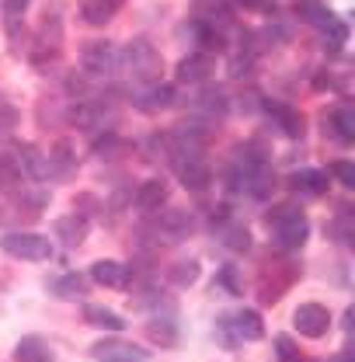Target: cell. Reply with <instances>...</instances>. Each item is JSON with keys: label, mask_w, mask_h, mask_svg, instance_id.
I'll return each instance as SVG.
<instances>
[{"label": "cell", "mask_w": 355, "mask_h": 362, "mask_svg": "<svg viewBox=\"0 0 355 362\" xmlns=\"http://www.w3.org/2000/svg\"><path fill=\"white\" fill-rule=\"evenodd\" d=\"M265 223L272 230V240L279 251H300L307 240H310V220L300 206L293 202H282V206H272L265 213Z\"/></svg>", "instance_id": "cell-1"}, {"label": "cell", "mask_w": 355, "mask_h": 362, "mask_svg": "<svg viewBox=\"0 0 355 362\" xmlns=\"http://www.w3.org/2000/svg\"><path fill=\"white\" fill-rule=\"evenodd\" d=\"M122 66L129 70L136 84H157L161 70H164V56L150 39H133L122 49Z\"/></svg>", "instance_id": "cell-2"}, {"label": "cell", "mask_w": 355, "mask_h": 362, "mask_svg": "<svg viewBox=\"0 0 355 362\" xmlns=\"http://www.w3.org/2000/svg\"><path fill=\"white\" fill-rule=\"evenodd\" d=\"M0 251L21 262H49L52 258V240L35 230H7L0 237Z\"/></svg>", "instance_id": "cell-3"}, {"label": "cell", "mask_w": 355, "mask_h": 362, "mask_svg": "<svg viewBox=\"0 0 355 362\" xmlns=\"http://www.w3.org/2000/svg\"><path fill=\"white\" fill-rule=\"evenodd\" d=\"M81 66L91 77H115L122 70V49L112 39H94L81 49Z\"/></svg>", "instance_id": "cell-4"}, {"label": "cell", "mask_w": 355, "mask_h": 362, "mask_svg": "<svg viewBox=\"0 0 355 362\" xmlns=\"http://www.w3.org/2000/svg\"><path fill=\"white\" fill-rule=\"evenodd\" d=\"M296 279H300V265H293V262H268L262 269V279H258V300L265 307L268 303H279Z\"/></svg>", "instance_id": "cell-5"}, {"label": "cell", "mask_w": 355, "mask_h": 362, "mask_svg": "<svg viewBox=\"0 0 355 362\" xmlns=\"http://www.w3.org/2000/svg\"><path fill=\"white\" fill-rule=\"evenodd\" d=\"M262 108L268 112L272 126L286 136V139H303L307 119H303V112H300L296 105H286V101H272V98H268V101H262Z\"/></svg>", "instance_id": "cell-6"}, {"label": "cell", "mask_w": 355, "mask_h": 362, "mask_svg": "<svg viewBox=\"0 0 355 362\" xmlns=\"http://www.w3.org/2000/svg\"><path fill=\"white\" fill-rule=\"evenodd\" d=\"M293 327L303 338H324L331 331V310L324 303H300L293 314Z\"/></svg>", "instance_id": "cell-7"}, {"label": "cell", "mask_w": 355, "mask_h": 362, "mask_svg": "<svg viewBox=\"0 0 355 362\" xmlns=\"http://www.w3.org/2000/svg\"><path fill=\"white\" fill-rule=\"evenodd\" d=\"M175 105V88L171 84H143V88L133 94V108L143 112V115H157V112H168Z\"/></svg>", "instance_id": "cell-8"}, {"label": "cell", "mask_w": 355, "mask_h": 362, "mask_svg": "<svg viewBox=\"0 0 355 362\" xmlns=\"http://www.w3.org/2000/svg\"><path fill=\"white\" fill-rule=\"evenodd\" d=\"M91 282L105 286V289H129L133 286V269L115 262V258H101L91 265Z\"/></svg>", "instance_id": "cell-9"}, {"label": "cell", "mask_w": 355, "mask_h": 362, "mask_svg": "<svg viewBox=\"0 0 355 362\" xmlns=\"http://www.w3.org/2000/svg\"><path fill=\"white\" fill-rule=\"evenodd\" d=\"M213 70H216V59L209 52H192V56H185L178 63L175 81L178 84H206L213 77Z\"/></svg>", "instance_id": "cell-10"}, {"label": "cell", "mask_w": 355, "mask_h": 362, "mask_svg": "<svg viewBox=\"0 0 355 362\" xmlns=\"http://www.w3.org/2000/svg\"><path fill=\"white\" fill-rule=\"evenodd\" d=\"M168 195H171V188H168V181L164 178H146L139 188H136L133 202L139 213H157V209H164L168 206Z\"/></svg>", "instance_id": "cell-11"}, {"label": "cell", "mask_w": 355, "mask_h": 362, "mask_svg": "<svg viewBox=\"0 0 355 362\" xmlns=\"http://www.w3.org/2000/svg\"><path fill=\"white\" fill-rule=\"evenodd\" d=\"M14 153H18L21 171H25V178L28 181H49L52 178V171H49V157H45L35 143H18Z\"/></svg>", "instance_id": "cell-12"}, {"label": "cell", "mask_w": 355, "mask_h": 362, "mask_svg": "<svg viewBox=\"0 0 355 362\" xmlns=\"http://www.w3.org/2000/svg\"><path fill=\"white\" fill-rule=\"evenodd\" d=\"M88 220L84 216H77V213H66V216H59L56 223H52V237L63 244V247H81L84 240H88Z\"/></svg>", "instance_id": "cell-13"}, {"label": "cell", "mask_w": 355, "mask_h": 362, "mask_svg": "<svg viewBox=\"0 0 355 362\" xmlns=\"http://www.w3.org/2000/svg\"><path fill=\"white\" fill-rule=\"evenodd\" d=\"M289 188L296 195H307V199H320L327 195L331 181H327V171H317V168H303V171H293L289 175Z\"/></svg>", "instance_id": "cell-14"}, {"label": "cell", "mask_w": 355, "mask_h": 362, "mask_svg": "<svg viewBox=\"0 0 355 362\" xmlns=\"http://www.w3.org/2000/svg\"><path fill=\"white\" fill-rule=\"evenodd\" d=\"M91 356L98 362H146V352L129 341H98L91 345Z\"/></svg>", "instance_id": "cell-15"}, {"label": "cell", "mask_w": 355, "mask_h": 362, "mask_svg": "<svg viewBox=\"0 0 355 362\" xmlns=\"http://www.w3.org/2000/svg\"><path fill=\"white\" fill-rule=\"evenodd\" d=\"M91 289V279L88 275H81V272H66V275H59V279H52L49 282V293L56 296V300H84Z\"/></svg>", "instance_id": "cell-16"}, {"label": "cell", "mask_w": 355, "mask_h": 362, "mask_svg": "<svg viewBox=\"0 0 355 362\" xmlns=\"http://www.w3.org/2000/svg\"><path fill=\"white\" fill-rule=\"evenodd\" d=\"M230 331L237 341H262L265 338V320L258 310H240L230 317Z\"/></svg>", "instance_id": "cell-17"}, {"label": "cell", "mask_w": 355, "mask_h": 362, "mask_svg": "<svg viewBox=\"0 0 355 362\" xmlns=\"http://www.w3.org/2000/svg\"><path fill=\"white\" fill-rule=\"evenodd\" d=\"M195 112L206 115L209 122H220V119H226V112H230V98L220 88H206L195 98Z\"/></svg>", "instance_id": "cell-18"}, {"label": "cell", "mask_w": 355, "mask_h": 362, "mask_svg": "<svg viewBox=\"0 0 355 362\" xmlns=\"http://www.w3.org/2000/svg\"><path fill=\"white\" fill-rule=\"evenodd\" d=\"M216 237H220V244L226 251H233V255H244V251H251V230L244 223H237V220H223L220 230H216Z\"/></svg>", "instance_id": "cell-19"}, {"label": "cell", "mask_w": 355, "mask_h": 362, "mask_svg": "<svg viewBox=\"0 0 355 362\" xmlns=\"http://www.w3.org/2000/svg\"><path fill=\"white\" fill-rule=\"evenodd\" d=\"M327 133L334 136L338 143H352L355 139V108L352 105H338L331 115H327Z\"/></svg>", "instance_id": "cell-20"}, {"label": "cell", "mask_w": 355, "mask_h": 362, "mask_svg": "<svg viewBox=\"0 0 355 362\" xmlns=\"http://www.w3.org/2000/svg\"><path fill=\"white\" fill-rule=\"evenodd\" d=\"M14 359L18 362H52V349L42 334H25L18 345H14Z\"/></svg>", "instance_id": "cell-21"}, {"label": "cell", "mask_w": 355, "mask_h": 362, "mask_svg": "<svg viewBox=\"0 0 355 362\" xmlns=\"http://www.w3.org/2000/svg\"><path fill=\"white\" fill-rule=\"evenodd\" d=\"M84 320H88L91 327H101V331H112V334H119L126 327V320H122L119 310L101 307V303H84Z\"/></svg>", "instance_id": "cell-22"}, {"label": "cell", "mask_w": 355, "mask_h": 362, "mask_svg": "<svg viewBox=\"0 0 355 362\" xmlns=\"http://www.w3.org/2000/svg\"><path fill=\"white\" fill-rule=\"evenodd\" d=\"M45 157H49V171L59 175V178H66V175L77 171V153H74V143H70V139H59Z\"/></svg>", "instance_id": "cell-23"}, {"label": "cell", "mask_w": 355, "mask_h": 362, "mask_svg": "<svg viewBox=\"0 0 355 362\" xmlns=\"http://www.w3.org/2000/svg\"><path fill=\"white\" fill-rule=\"evenodd\" d=\"M146 338L161 349H171L178 341V320L175 317H150L146 320Z\"/></svg>", "instance_id": "cell-24"}, {"label": "cell", "mask_w": 355, "mask_h": 362, "mask_svg": "<svg viewBox=\"0 0 355 362\" xmlns=\"http://www.w3.org/2000/svg\"><path fill=\"white\" fill-rule=\"evenodd\" d=\"M293 11H296V18H303V21L313 25V28H324V25L334 18V11H331L324 0H296Z\"/></svg>", "instance_id": "cell-25"}, {"label": "cell", "mask_w": 355, "mask_h": 362, "mask_svg": "<svg viewBox=\"0 0 355 362\" xmlns=\"http://www.w3.org/2000/svg\"><path fill=\"white\" fill-rule=\"evenodd\" d=\"M199 275H202V265H199L195 258H185V262L168 265V282H171L175 289H188V286H195V282H199Z\"/></svg>", "instance_id": "cell-26"}, {"label": "cell", "mask_w": 355, "mask_h": 362, "mask_svg": "<svg viewBox=\"0 0 355 362\" xmlns=\"http://www.w3.org/2000/svg\"><path fill=\"white\" fill-rule=\"evenodd\" d=\"M112 18H115V11H112L105 0H81V21H84V25L105 28Z\"/></svg>", "instance_id": "cell-27"}, {"label": "cell", "mask_w": 355, "mask_h": 362, "mask_svg": "<svg viewBox=\"0 0 355 362\" xmlns=\"http://www.w3.org/2000/svg\"><path fill=\"white\" fill-rule=\"evenodd\" d=\"M272 345H275V359L279 362H307L303 359V352H300V345H296L289 334H275Z\"/></svg>", "instance_id": "cell-28"}, {"label": "cell", "mask_w": 355, "mask_h": 362, "mask_svg": "<svg viewBox=\"0 0 355 362\" xmlns=\"http://www.w3.org/2000/svg\"><path fill=\"white\" fill-rule=\"evenodd\" d=\"M101 209H105V202H101L98 195H91V192H77V195H74V213H77V216L91 220V216H98Z\"/></svg>", "instance_id": "cell-29"}, {"label": "cell", "mask_w": 355, "mask_h": 362, "mask_svg": "<svg viewBox=\"0 0 355 362\" xmlns=\"http://www.w3.org/2000/svg\"><path fill=\"white\" fill-rule=\"evenodd\" d=\"M216 282H220V286L226 289V293H230V296H244V279H240L237 265H223L220 275H216Z\"/></svg>", "instance_id": "cell-30"}, {"label": "cell", "mask_w": 355, "mask_h": 362, "mask_svg": "<svg viewBox=\"0 0 355 362\" xmlns=\"http://www.w3.org/2000/svg\"><path fill=\"white\" fill-rule=\"evenodd\" d=\"M324 35H327V42H331V52H338L342 45L349 42V25H345L342 18H331V21L324 25Z\"/></svg>", "instance_id": "cell-31"}, {"label": "cell", "mask_w": 355, "mask_h": 362, "mask_svg": "<svg viewBox=\"0 0 355 362\" xmlns=\"http://www.w3.org/2000/svg\"><path fill=\"white\" fill-rule=\"evenodd\" d=\"M331 178L338 181L342 188H355V164L352 160H331Z\"/></svg>", "instance_id": "cell-32"}, {"label": "cell", "mask_w": 355, "mask_h": 362, "mask_svg": "<svg viewBox=\"0 0 355 362\" xmlns=\"http://www.w3.org/2000/svg\"><path fill=\"white\" fill-rule=\"evenodd\" d=\"M251 70H255V56H251V52H233V56H230V77H233V81L251 77Z\"/></svg>", "instance_id": "cell-33"}, {"label": "cell", "mask_w": 355, "mask_h": 362, "mask_svg": "<svg viewBox=\"0 0 355 362\" xmlns=\"http://www.w3.org/2000/svg\"><path fill=\"white\" fill-rule=\"evenodd\" d=\"M21 122V112L18 108H11V105H0V136L14 133V126Z\"/></svg>", "instance_id": "cell-34"}, {"label": "cell", "mask_w": 355, "mask_h": 362, "mask_svg": "<svg viewBox=\"0 0 355 362\" xmlns=\"http://www.w3.org/2000/svg\"><path fill=\"white\" fill-rule=\"evenodd\" d=\"M28 4H32V0H4V11L14 14V18H21V14L28 11Z\"/></svg>", "instance_id": "cell-35"}, {"label": "cell", "mask_w": 355, "mask_h": 362, "mask_svg": "<svg viewBox=\"0 0 355 362\" xmlns=\"http://www.w3.org/2000/svg\"><path fill=\"white\" fill-rule=\"evenodd\" d=\"M105 4H108V7H112V11H119V7H122V4H126V0H105Z\"/></svg>", "instance_id": "cell-36"}]
</instances>
